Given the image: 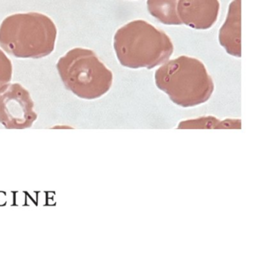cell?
Instances as JSON below:
<instances>
[{
	"label": "cell",
	"mask_w": 256,
	"mask_h": 256,
	"mask_svg": "<svg viewBox=\"0 0 256 256\" xmlns=\"http://www.w3.org/2000/svg\"><path fill=\"white\" fill-rule=\"evenodd\" d=\"M114 48L120 64L133 70H152L168 60L174 52L168 36L143 20L120 28L114 37Z\"/></svg>",
	"instance_id": "6da1fadb"
},
{
	"label": "cell",
	"mask_w": 256,
	"mask_h": 256,
	"mask_svg": "<svg viewBox=\"0 0 256 256\" xmlns=\"http://www.w3.org/2000/svg\"><path fill=\"white\" fill-rule=\"evenodd\" d=\"M155 83L170 101L182 108L204 104L214 91V80L205 66L187 56L164 62L156 71Z\"/></svg>",
	"instance_id": "7a4b0ae2"
},
{
	"label": "cell",
	"mask_w": 256,
	"mask_h": 256,
	"mask_svg": "<svg viewBox=\"0 0 256 256\" xmlns=\"http://www.w3.org/2000/svg\"><path fill=\"white\" fill-rule=\"evenodd\" d=\"M56 35V25L44 14H13L0 26V46L16 58L40 59L54 52Z\"/></svg>",
	"instance_id": "3957f363"
},
{
	"label": "cell",
	"mask_w": 256,
	"mask_h": 256,
	"mask_svg": "<svg viewBox=\"0 0 256 256\" xmlns=\"http://www.w3.org/2000/svg\"><path fill=\"white\" fill-rule=\"evenodd\" d=\"M56 68L65 88L83 100L100 98L113 83L112 71L89 49H72L59 60Z\"/></svg>",
	"instance_id": "277c9868"
},
{
	"label": "cell",
	"mask_w": 256,
	"mask_h": 256,
	"mask_svg": "<svg viewBox=\"0 0 256 256\" xmlns=\"http://www.w3.org/2000/svg\"><path fill=\"white\" fill-rule=\"evenodd\" d=\"M34 100L20 84H7L0 88V124L6 130L31 128L38 119Z\"/></svg>",
	"instance_id": "5b68a950"
},
{
	"label": "cell",
	"mask_w": 256,
	"mask_h": 256,
	"mask_svg": "<svg viewBox=\"0 0 256 256\" xmlns=\"http://www.w3.org/2000/svg\"><path fill=\"white\" fill-rule=\"evenodd\" d=\"M218 0H178V17L188 28L204 30L212 28L218 18Z\"/></svg>",
	"instance_id": "8992f818"
},
{
	"label": "cell",
	"mask_w": 256,
	"mask_h": 256,
	"mask_svg": "<svg viewBox=\"0 0 256 256\" xmlns=\"http://www.w3.org/2000/svg\"><path fill=\"white\" fill-rule=\"evenodd\" d=\"M218 42L229 55L241 58V0L230 2L226 22L218 32Z\"/></svg>",
	"instance_id": "52a82bcc"
},
{
	"label": "cell",
	"mask_w": 256,
	"mask_h": 256,
	"mask_svg": "<svg viewBox=\"0 0 256 256\" xmlns=\"http://www.w3.org/2000/svg\"><path fill=\"white\" fill-rule=\"evenodd\" d=\"M178 0H148V12L163 24L179 26L182 24L178 17Z\"/></svg>",
	"instance_id": "ba28073f"
},
{
	"label": "cell",
	"mask_w": 256,
	"mask_h": 256,
	"mask_svg": "<svg viewBox=\"0 0 256 256\" xmlns=\"http://www.w3.org/2000/svg\"><path fill=\"white\" fill-rule=\"evenodd\" d=\"M240 120H226L220 121L214 116H203L191 120L182 121L178 128H240Z\"/></svg>",
	"instance_id": "9c48e42d"
},
{
	"label": "cell",
	"mask_w": 256,
	"mask_h": 256,
	"mask_svg": "<svg viewBox=\"0 0 256 256\" xmlns=\"http://www.w3.org/2000/svg\"><path fill=\"white\" fill-rule=\"evenodd\" d=\"M12 78V64L2 50H0V88L10 83Z\"/></svg>",
	"instance_id": "30bf717a"
}]
</instances>
